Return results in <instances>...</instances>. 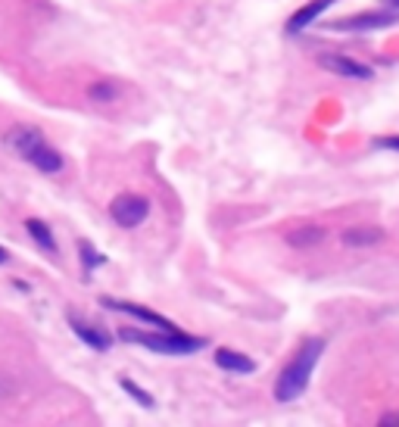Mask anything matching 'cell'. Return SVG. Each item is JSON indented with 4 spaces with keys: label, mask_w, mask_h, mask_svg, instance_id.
Listing matches in <instances>:
<instances>
[{
    "label": "cell",
    "mask_w": 399,
    "mask_h": 427,
    "mask_svg": "<svg viewBox=\"0 0 399 427\" xmlns=\"http://www.w3.org/2000/svg\"><path fill=\"white\" fill-rule=\"evenodd\" d=\"M378 150H396L399 153V134H384V138H375Z\"/></svg>",
    "instance_id": "18"
},
{
    "label": "cell",
    "mask_w": 399,
    "mask_h": 427,
    "mask_svg": "<svg viewBox=\"0 0 399 427\" xmlns=\"http://www.w3.org/2000/svg\"><path fill=\"white\" fill-rule=\"evenodd\" d=\"M100 306H103V309H113V312H125V315H131V318H138L143 324H156L159 331H178L175 324L166 318V315H159V312H153V309H143V306H138V303H125V300H113V296H100Z\"/></svg>",
    "instance_id": "7"
},
{
    "label": "cell",
    "mask_w": 399,
    "mask_h": 427,
    "mask_svg": "<svg viewBox=\"0 0 399 427\" xmlns=\"http://www.w3.org/2000/svg\"><path fill=\"white\" fill-rule=\"evenodd\" d=\"M118 387H122V390H125V393H128V396L134 399V403H138V406H143V408H153V406H156V399H153L147 390H141V387H138V383H134L131 378H118Z\"/></svg>",
    "instance_id": "17"
},
{
    "label": "cell",
    "mask_w": 399,
    "mask_h": 427,
    "mask_svg": "<svg viewBox=\"0 0 399 427\" xmlns=\"http://www.w3.org/2000/svg\"><path fill=\"white\" fill-rule=\"evenodd\" d=\"M79 256H81V268H84V275H91L97 266H103L106 262V256L103 253H97V246L94 243H88V241H79Z\"/></svg>",
    "instance_id": "16"
},
{
    "label": "cell",
    "mask_w": 399,
    "mask_h": 427,
    "mask_svg": "<svg viewBox=\"0 0 399 427\" xmlns=\"http://www.w3.org/2000/svg\"><path fill=\"white\" fill-rule=\"evenodd\" d=\"M325 237H328L325 228L305 221V225H296L287 231V243H291L293 250H315L318 243H325Z\"/></svg>",
    "instance_id": "9"
},
{
    "label": "cell",
    "mask_w": 399,
    "mask_h": 427,
    "mask_svg": "<svg viewBox=\"0 0 399 427\" xmlns=\"http://www.w3.org/2000/svg\"><path fill=\"white\" fill-rule=\"evenodd\" d=\"M216 365L225 371H231V374H253L256 371V362H253L250 356L237 353V349H228V346L216 349Z\"/></svg>",
    "instance_id": "12"
},
{
    "label": "cell",
    "mask_w": 399,
    "mask_h": 427,
    "mask_svg": "<svg viewBox=\"0 0 399 427\" xmlns=\"http://www.w3.org/2000/svg\"><path fill=\"white\" fill-rule=\"evenodd\" d=\"M25 162H31V166H35L41 175H59V172H63V166H66V159L59 156V150L50 147L47 141L38 144L35 153H31V156L25 159Z\"/></svg>",
    "instance_id": "11"
},
{
    "label": "cell",
    "mask_w": 399,
    "mask_h": 427,
    "mask_svg": "<svg viewBox=\"0 0 399 427\" xmlns=\"http://www.w3.org/2000/svg\"><path fill=\"white\" fill-rule=\"evenodd\" d=\"M69 328L75 331V337L81 340V343H88L91 349H97V353H106V349H113V334H109L106 328H100L94 321H84L79 315H69Z\"/></svg>",
    "instance_id": "8"
},
{
    "label": "cell",
    "mask_w": 399,
    "mask_h": 427,
    "mask_svg": "<svg viewBox=\"0 0 399 427\" xmlns=\"http://www.w3.org/2000/svg\"><path fill=\"white\" fill-rule=\"evenodd\" d=\"M321 353H325V340L321 337H309L300 349H296V356L284 365V371L278 374V381H275V399L278 403H293V399L303 396L305 387H309V381H312V371H315Z\"/></svg>",
    "instance_id": "1"
},
{
    "label": "cell",
    "mask_w": 399,
    "mask_h": 427,
    "mask_svg": "<svg viewBox=\"0 0 399 427\" xmlns=\"http://www.w3.org/2000/svg\"><path fill=\"white\" fill-rule=\"evenodd\" d=\"M390 25H399V13L396 10L355 13V16H346V19L325 22V29H330V31H380V29H390Z\"/></svg>",
    "instance_id": "3"
},
{
    "label": "cell",
    "mask_w": 399,
    "mask_h": 427,
    "mask_svg": "<svg viewBox=\"0 0 399 427\" xmlns=\"http://www.w3.org/2000/svg\"><path fill=\"white\" fill-rule=\"evenodd\" d=\"M25 231H29V237L38 243V250H44V253H50V256L56 253V237H54V231H50L47 221L29 218V221H25Z\"/></svg>",
    "instance_id": "14"
},
{
    "label": "cell",
    "mask_w": 399,
    "mask_h": 427,
    "mask_svg": "<svg viewBox=\"0 0 399 427\" xmlns=\"http://www.w3.org/2000/svg\"><path fill=\"white\" fill-rule=\"evenodd\" d=\"M343 246H350V250H359V246H375L378 241H384V231L375 225H355L350 231H343Z\"/></svg>",
    "instance_id": "13"
},
{
    "label": "cell",
    "mask_w": 399,
    "mask_h": 427,
    "mask_svg": "<svg viewBox=\"0 0 399 427\" xmlns=\"http://www.w3.org/2000/svg\"><path fill=\"white\" fill-rule=\"evenodd\" d=\"M38 144H44V131L35 125H16L4 134V147L10 153H16L19 159H29Z\"/></svg>",
    "instance_id": "6"
},
{
    "label": "cell",
    "mask_w": 399,
    "mask_h": 427,
    "mask_svg": "<svg viewBox=\"0 0 399 427\" xmlns=\"http://www.w3.org/2000/svg\"><path fill=\"white\" fill-rule=\"evenodd\" d=\"M330 4H337V0H309V4L300 6V10H296V13L291 16V19H287V29H284V31H287V35H300L305 25L315 22L318 16L325 13Z\"/></svg>",
    "instance_id": "10"
},
{
    "label": "cell",
    "mask_w": 399,
    "mask_h": 427,
    "mask_svg": "<svg viewBox=\"0 0 399 427\" xmlns=\"http://www.w3.org/2000/svg\"><path fill=\"white\" fill-rule=\"evenodd\" d=\"M118 337H122L125 343H138L143 349H150V353H163V356H193L209 343L206 337H191V334H184V331H159V334H150V331H138V328H122Z\"/></svg>",
    "instance_id": "2"
},
{
    "label": "cell",
    "mask_w": 399,
    "mask_h": 427,
    "mask_svg": "<svg viewBox=\"0 0 399 427\" xmlns=\"http://www.w3.org/2000/svg\"><path fill=\"white\" fill-rule=\"evenodd\" d=\"M88 100H91V104H116V100H118V84L106 81V79L88 84Z\"/></svg>",
    "instance_id": "15"
},
{
    "label": "cell",
    "mask_w": 399,
    "mask_h": 427,
    "mask_svg": "<svg viewBox=\"0 0 399 427\" xmlns=\"http://www.w3.org/2000/svg\"><path fill=\"white\" fill-rule=\"evenodd\" d=\"M6 262H10V253H6L4 246H0V266H6Z\"/></svg>",
    "instance_id": "21"
},
{
    "label": "cell",
    "mask_w": 399,
    "mask_h": 427,
    "mask_svg": "<svg viewBox=\"0 0 399 427\" xmlns=\"http://www.w3.org/2000/svg\"><path fill=\"white\" fill-rule=\"evenodd\" d=\"M13 390H16V381L10 378V374H0V399H6Z\"/></svg>",
    "instance_id": "19"
},
{
    "label": "cell",
    "mask_w": 399,
    "mask_h": 427,
    "mask_svg": "<svg viewBox=\"0 0 399 427\" xmlns=\"http://www.w3.org/2000/svg\"><path fill=\"white\" fill-rule=\"evenodd\" d=\"M399 424V408H393V412H384L380 415V427H396Z\"/></svg>",
    "instance_id": "20"
},
{
    "label": "cell",
    "mask_w": 399,
    "mask_h": 427,
    "mask_svg": "<svg viewBox=\"0 0 399 427\" xmlns=\"http://www.w3.org/2000/svg\"><path fill=\"white\" fill-rule=\"evenodd\" d=\"M318 66L328 72H334V75H340V79H355V81H368L371 75H375L371 66L359 63V59H353V56H343V54H321Z\"/></svg>",
    "instance_id": "5"
},
{
    "label": "cell",
    "mask_w": 399,
    "mask_h": 427,
    "mask_svg": "<svg viewBox=\"0 0 399 427\" xmlns=\"http://www.w3.org/2000/svg\"><path fill=\"white\" fill-rule=\"evenodd\" d=\"M109 216L118 228H138L143 218L150 216V200L141 194H118L109 203Z\"/></svg>",
    "instance_id": "4"
},
{
    "label": "cell",
    "mask_w": 399,
    "mask_h": 427,
    "mask_svg": "<svg viewBox=\"0 0 399 427\" xmlns=\"http://www.w3.org/2000/svg\"><path fill=\"white\" fill-rule=\"evenodd\" d=\"M384 6H390V10H399V0H384Z\"/></svg>",
    "instance_id": "22"
}]
</instances>
